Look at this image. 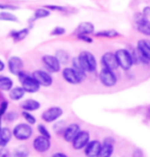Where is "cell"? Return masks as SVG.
Wrapping results in <instances>:
<instances>
[{"instance_id": "cell-8", "label": "cell", "mask_w": 150, "mask_h": 157, "mask_svg": "<svg viewBox=\"0 0 150 157\" xmlns=\"http://www.w3.org/2000/svg\"><path fill=\"white\" fill-rule=\"evenodd\" d=\"M90 141V134L87 131H81L76 135V137L74 138L71 143H73L74 149L76 150H81L87 145Z\"/></svg>"}, {"instance_id": "cell-33", "label": "cell", "mask_w": 150, "mask_h": 157, "mask_svg": "<svg viewBox=\"0 0 150 157\" xmlns=\"http://www.w3.org/2000/svg\"><path fill=\"white\" fill-rule=\"evenodd\" d=\"M38 132L40 133V135H42V136H45V137H47V138H51V135H50V133L48 132L47 128H45V125L39 124L38 125Z\"/></svg>"}, {"instance_id": "cell-44", "label": "cell", "mask_w": 150, "mask_h": 157, "mask_svg": "<svg viewBox=\"0 0 150 157\" xmlns=\"http://www.w3.org/2000/svg\"><path fill=\"white\" fill-rule=\"evenodd\" d=\"M0 128H1V125H0Z\"/></svg>"}, {"instance_id": "cell-43", "label": "cell", "mask_w": 150, "mask_h": 157, "mask_svg": "<svg viewBox=\"0 0 150 157\" xmlns=\"http://www.w3.org/2000/svg\"><path fill=\"white\" fill-rule=\"evenodd\" d=\"M4 67H5V64H4V62H3L1 59H0V71H2L3 70H4Z\"/></svg>"}, {"instance_id": "cell-23", "label": "cell", "mask_w": 150, "mask_h": 157, "mask_svg": "<svg viewBox=\"0 0 150 157\" xmlns=\"http://www.w3.org/2000/svg\"><path fill=\"white\" fill-rule=\"evenodd\" d=\"M29 34V29H23L20 31H12L10 33V37L14 40V42H20L24 40Z\"/></svg>"}, {"instance_id": "cell-21", "label": "cell", "mask_w": 150, "mask_h": 157, "mask_svg": "<svg viewBox=\"0 0 150 157\" xmlns=\"http://www.w3.org/2000/svg\"><path fill=\"white\" fill-rule=\"evenodd\" d=\"M40 102H38L37 100H34V99H27L21 104V107L26 111H35V110H38L40 108Z\"/></svg>"}, {"instance_id": "cell-35", "label": "cell", "mask_w": 150, "mask_h": 157, "mask_svg": "<svg viewBox=\"0 0 150 157\" xmlns=\"http://www.w3.org/2000/svg\"><path fill=\"white\" fill-rule=\"evenodd\" d=\"M17 114L15 113L14 111H10L8 114H6L5 117H4V119L6 121H13L15 118H17Z\"/></svg>"}, {"instance_id": "cell-41", "label": "cell", "mask_w": 150, "mask_h": 157, "mask_svg": "<svg viewBox=\"0 0 150 157\" xmlns=\"http://www.w3.org/2000/svg\"><path fill=\"white\" fill-rule=\"evenodd\" d=\"M9 155V152H8V150L7 149H5L4 147H1L0 148V157H6V156H8Z\"/></svg>"}, {"instance_id": "cell-30", "label": "cell", "mask_w": 150, "mask_h": 157, "mask_svg": "<svg viewBox=\"0 0 150 157\" xmlns=\"http://www.w3.org/2000/svg\"><path fill=\"white\" fill-rule=\"evenodd\" d=\"M23 117H24L25 119H26V121L28 122V124H36V117H34L33 114H31V113H30V111L24 110V111H23Z\"/></svg>"}, {"instance_id": "cell-27", "label": "cell", "mask_w": 150, "mask_h": 157, "mask_svg": "<svg viewBox=\"0 0 150 157\" xmlns=\"http://www.w3.org/2000/svg\"><path fill=\"white\" fill-rule=\"evenodd\" d=\"M48 15H50V11L47 10L45 8H37L35 12H34V15H33V21H36V20H40V18H45L47 17Z\"/></svg>"}, {"instance_id": "cell-37", "label": "cell", "mask_w": 150, "mask_h": 157, "mask_svg": "<svg viewBox=\"0 0 150 157\" xmlns=\"http://www.w3.org/2000/svg\"><path fill=\"white\" fill-rule=\"evenodd\" d=\"M64 122L63 121H59V122H57V124H54V127H53V128L55 130V132L56 133H58V131L60 132V131H63L64 128H63V124Z\"/></svg>"}, {"instance_id": "cell-29", "label": "cell", "mask_w": 150, "mask_h": 157, "mask_svg": "<svg viewBox=\"0 0 150 157\" xmlns=\"http://www.w3.org/2000/svg\"><path fill=\"white\" fill-rule=\"evenodd\" d=\"M13 155H14V156H18V157L28 156V155H29V150H28V149H27V147H25V146L17 147V148L14 150Z\"/></svg>"}, {"instance_id": "cell-6", "label": "cell", "mask_w": 150, "mask_h": 157, "mask_svg": "<svg viewBox=\"0 0 150 157\" xmlns=\"http://www.w3.org/2000/svg\"><path fill=\"white\" fill-rule=\"evenodd\" d=\"M99 78L102 85L105 87H113L117 83V78L113 73V71L108 70V68L105 67H103L101 71H100Z\"/></svg>"}, {"instance_id": "cell-42", "label": "cell", "mask_w": 150, "mask_h": 157, "mask_svg": "<svg viewBox=\"0 0 150 157\" xmlns=\"http://www.w3.org/2000/svg\"><path fill=\"white\" fill-rule=\"evenodd\" d=\"M52 157H67V154H64V153H54Z\"/></svg>"}, {"instance_id": "cell-32", "label": "cell", "mask_w": 150, "mask_h": 157, "mask_svg": "<svg viewBox=\"0 0 150 157\" xmlns=\"http://www.w3.org/2000/svg\"><path fill=\"white\" fill-rule=\"evenodd\" d=\"M63 34H65V29L62 27H55L51 32L52 36H61Z\"/></svg>"}, {"instance_id": "cell-10", "label": "cell", "mask_w": 150, "mask_h": 157, "mask_svg": "<svg viewBox=\"0 0 150 157\" xmlns=\"http://www.w3.org/2000/svg\"><path fill=\"white\" fill-rule=\"evenodd\" d=\"M33 77L35 78V80L38 82L40 86L43 87H49L52 85V77L51 75L47 71H42V70H37L33 73Z\"/></svg>"}, {"instance_id": "cell-19", "label": "cell", "mask_w": 150, "mask_h": 157, "mask_svg": "<svg viewBox=\"0 0 150 157\" xmlns=\"http://www.w3.org/2000/svg\"><path fill=\"white\" fill-rule=\"evenodd\" d=\"M12 137V132L9 128H0V147H5L10 142Z\"/></svg>"}, {"instance_id": "cell-4", "label": "cell", "mask_w": 150, "mask_h": 157, "mask_svg": "<svg viewBox=\"0 0 150 157\" xmlns=\"http://www.w3.org/2000/svg\"><path fill=\"white\" fill-rule=\"evenodd\" d=\"M12 135L14 136L15 139L20 141H26L29 140L33 135V128L30 125V124H20L15 125Z\"/></svg>"}, {"instance_id": "cell-15", "label": "cell", "mask_w": 150, "mask_h": 157, "mask_svg": "<svg viewBox=\"0 0 150 157\" xmlns=\"http://www.w3.org/2000/svg\"><path fill=\"white\" fill-rule=\"evenodd\" d=\"M84 148H85V154L87 156L96 157V156H99L100 149H101V143L97 140L89 141Z\"/></svg>"}, {"instance_id": "cell-25", "label": "cell", "mask_w": 150, "mask_h": 157, "mask_svg": "<svg viewBox=\"0 0 150 157\" xmlns=\"http://www.w3.org/2000/svg\"><path fill=\"white\" fill-rule=\"evenodd\" d=\"M55 57L57 58V60L59 61L60 64H67L68 61H70V55H68V53L62 49L56 51Z\"/></svg>"}, {"instance_id": "cell-40", "label": "cell", "mask_w": 150, "mask_h": 157, "mask_svg": "<svg viewBox=\"0 0 150 157\" xmlns=\"http://www.w3.org/2000/svg\"><path fill=\"white\" fill-rule=\"evenodd\" d=\"M142 14L144 15L145 17H150V6H145L142 10Z\"/></svg>"}, {"instance_id": "cell-3", "label": "cell", "mask_w": 150, "mask_h": 157, "mask_svg": "<svg viewBox=\"0 0 150 157\" xmlns=\"http://www.w3.org/2000/svg\"><path fill=\"white\" fill-rule=\"evenodd\" d=\"M114 54L115 57H117L118 67L123 68L124 71H129L132 67V65L134 63L130 51H128L127 49H118L117 50V52Z\"/></svg>"}, {"instance_id": "cell-18", "label": "cell", "mask_w": 150, "mask_h": 157, "mask_svg": "<svg viewBox=\"0 0 150 157\" xmlns=\"http://www.w3.org/2000/svg\"><path fill=\"white\" fill-rule=\"evenodd\" d=\"M137 51L150 61V41L140 40L137 43Z\"/></svg>"}, {"instance_id": "cell-26", "label": "cell", "mask_w": 150, "mask_h": 157, "mask_svg": "<svg viewBox=\"0 0 150 157\" xmlns=\"http://www.w3.org/2000/svg\"><path fill=\"white\" fill-rule=\"evenodd\" d=\"M94 35L96 37H104V38H117V37L120 36V33L115 30H105L95 33Z\"/></svg>"}, {"instance_id": "cell-20", "label": "cell", "mask_w": 150, "mask_h": 157, "mask_svg": "<svg viewBox=\"0 0 150 157\" xmlns=\"http://www.w3.org/2000/svg\"><path fill=\"white\" fill-rule=\"evenodd\" d=\"M137 24V29L141 34L145 36H150V21L147 17H143L138 21H136Z\"/></svg>"}, {"instance_id": "cell-17", "label": "cell", "mask_w": 150, "mask_h": 157, "mask_svg": "<svg viewBox=\"0 0 150 157\" xmlns=\"http://www.w3.org/2000/svg\"><path fill=\"white\" fill-rule=\"evenodd\" d=\"M94 25L92 23H89V21H83L81 23L78 28L75 31V34L77 36L79 35H90V34H93L94 33Z\"/></svg>"}, {"instance_id": "cell-7", "label": "cell", "mask_w": 150, "mask_h": 157, "mask_svg": "<svg viewBox=\"0 0 150 157\" xmlns=\"http://www.w3.org/2000/svg\"><path fill=\"white\" fill-rule=\"evenodd\" d=\"M63 113V110L58 107V106H52L42 113V119L45 122H53L55 121H57Z\"/></svg>"}, {"instance_id": "cell-16", "label": "cell", "mask_w": 150, "mask_h": 157, "mask_svg": "<svg viewBox=\"0 0 150 157\" xmlns=\"http://www.w3.org/2000/svg\"><path fill=\"white\" fill-rule=\"evenodd\" d=\"M80 132V125L78 124H71L63 130V138L67 142H71L76 135Z\"/></svg>"}, {"instance_id": "cell-34", "label": "cell", "mask_w": 150, "mask_h": 157, "mask_svg": "<svg viewBox=\"0 0 150 157\" xmlns=\"http://www.w3.org/2000/svg\"><path fill=\"white\" fill-rule=\"evenodd\" d=\"M7 106H8L7 101H2L1 102V104H0V117L5 114V111L7 110Z\"/></svg>"}, {"instance_id": "cell-38", "label": "cell", "mask_w": 150, "mask_h": 157, "mask_svg": "<svg viewBox=\"0 0 150 157\" xmlns=\"http://www.w3.org/2000/svg\"><path fill=\"white\" fill-rule=\"evenodd\" d=\"M46 8L52 9V10H59V11H64L65 7H62V6H57V5H46Z\"/></svg>"}, {"instance_id": "cell-11", "label": "cell", "mask_w": 150, "mask_h": 157, "mask_svg": "<svg viewBox=\"0 0 150 157\" xmlns=\"http://www.w3.org/2000/svg\"><path fill=\"white\" fill-rule=\"evenodd\" d=\"M42 62L45 65V67L50 73H58L60 71V63L57 60V58L53 55H44L42 57Z\"/></svg>"}, {"instance_id": "cell-22", "label": "cell", "mask_w": 150, "mask_h": 157, "mask_svg": "<svg viewBox=\"0 0 150 157\" xmlns=\"http://www.w3.org/2000/svg\"><path fill=\"white\" fill-rule=\"evenodd\" d=\"M10 92H9V98L13 101H17V100L21 99L26 93V91L24 90L23 87H15V88H11Z\"/></svg>"}, {"instance_id": "cell-9", "label": "cell", "mask_w": 150, "mask_h": 157, "mask_svg": "<svg viewBox=\"0 0 150 157\" xmlns=\"http://www.w3.org/2000/svg\"><path fill=\"white\" fill-rule=\"evenodd\" d=\"M50 146H51V143H50V138H47L45 136H42L40 135L39 137H37L33 142V147L34 149L36 150L37 152L39 153H45L47 152Z\"/></svg>"}, {"instance_id": "cell-14", "label": "cell", "mask_w": 150, "mask_h": 157, "mask_svg": "<svg viewBox=\"0 0 150 157\" xmlns=\"http://www.w3.org/2000/svg\"><path fill=\"white\" fill-rule=\"evenodd\" d=\"M24 67V62L18 56H11L8 59V70L12 75H17L21 71Z\"/></svg>"}, {"instance_id": "cell-39", "label": "cell", "mask_w": 150, "mask_h": 157, "mask_svg": "<svg viewBox=\"0 0 150 157\" xmlns=\"http://www.w3.org/2000/svg\"><path fill=\"white\" fill-rule=\"evenodd\" d=\"M78 38H79L80 40L85 41V42H87V43H92L93 42L92 38L91 37H89V35H79L78 36Z\"/></svg>"}, {"instance_id": "cell-13", "label": "cell", "mask_w": 150, "mask_h": 157, "mask_svg": "<svg viewBox=\"0 0 150 157\" xmlns=\"http://www.w3.org/2000/svg\"><path fill=\"white\" fill-rule=\"evenodd\" d=\"M113 144L114 140L113 138H105L103 141V144H101V149H100L99 156L100 157H109L113 153Z\"/></svg>"}, {"instance_id": "cell-31", "label": "cell", "mask_w": 150, "mask_h": 157, "mask_svg": "<svg viewBox=\"0 0 150 157\" xmlns=\"http://www.w3.org/2000/svg\"><path fill=\"white\" fill-rule=\"evenodd\" d=\"M73 68H75V70H76L78 73H80V74H82V75H85V76H86V71L83 70L82 67H81L78 57L73 58Z\"/></svg>"}, {"instance_id": "cell-12", "label": "cell", "mask_w": 150, "mask_h": 157, "mask_svg": "<svg viewBox=\"0 0 150 157\" xmlns=\"http://www.w3.org/2000/svg\"><path fill=\"white\" fill-rule=\"evenodd\" d=\"M101 63L105 68L114 71L118 67V63L115 57V54L112 52H106L102 55L101 57Z\"/></svg>"}, {"instance_id": "cell-2", "label": "cell", "mask_w": 150, "mask_h": 157, "mask_svg": "<svg viewBox=\"0 0 150 157\" xmlns=\"http://www.w3.org/2000/svg\"><path fill=\"white\" fill-rule=\"evenodd\" d=\"M18 80L21 83V87L24 88V90L28 93H36L38 92L40 89L39 83L35 80V78L33 77V75H28L23 71H20L17 74Z\"/></svg>"}, {"instance_id": "cell-24", "label": "cell", "mask_w": 150, "mask_h": 157, "mask_svg": "<svg viewBox=\"0 0 150 157\" xmlns=\"http://www.w3.org/2000/svg\"><path fill=\"white\" fill-rule=\"evenodd\" d=\"M13 86V82L10 78L5 76H0V90L9 91Z\"/></svg>"}, {"instance_id": "cell-36", "label": "cell", "mask_w": 150, "mask_h": 157, "mask_svg": "<svg viewBox=\"0 0 150 157\" xmlns=\"http://www.w3.org/2000/svg\"><path fill=\"white\" fill-rule=\"evenodd\" d=\"M0 9H5V10H17L18 9L17 6L11 5V4H0Z\"/></svg>"}, {"instance_id": "cell-1", "label": "cell", "mask_w": 150, "mask_h": 157, "mask_svg": "<svg viewBox=\"0 0 150 157\" xmlns=\"http://www.w3.org/2000/svg\"><path fill=\"white\" fill-rule=\"evenodd\" d=\"M81 67L86 73H93L97 68V61H96L95 56L89 51H83L78 56Z\"/></svg>"}, {"instance_id": "cell-28", "label": "cell", "mask_w": 150, "mask_h": 157, "mask_svg": "<svg viewBox=\"0 0 150 157\" xmlns=\"http://www.w3.org/2000/svg\"><path fill=\"white\" fill-rule=\"evenodd\" d=\"M0 21H18L17 17L14 14L10 13L9 11H1L0 12Z\"/></svg>"}, {"instance_id": "cell-5", "label": "cell", "mask_w": 150, "mask_h": 157, "mask_svg": "<svg viewBox=\"0 0 150 157\" xmlns=\"http://www.w3.org/2000/svg\"><path fill=\"white\" fill-rule=\"evenodd\" d=\"M62 77L64 81H67L71 85H78L81 84L86 78L85 75H82L75 70L73 67H65L62 71Z\"/></svg>"}]
</instances>
